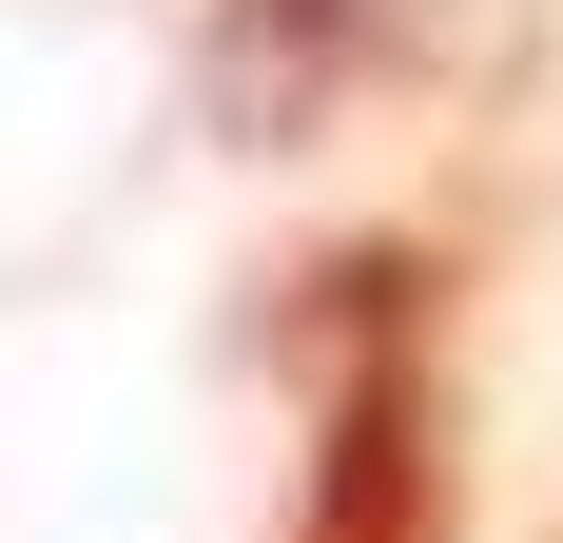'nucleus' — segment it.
<instances>
[{
  "label": "nucleus",
  "instance_id": "nucleus-2",
  "mask_svg": "<svg viewBox=\"0 0 563 543\" xmlns=\"http://www.w3.org/2000/svg\"><path fill=\"white\" fill-rule=\"evenodd\" d=\"M389 40H408V0H214L195 78H214L233 136H311V117H350L389 78Z\"/></svg>",
  "mask_w": 563,
  "mask_h": 543
},
{
  "label": "nucleus",
  "instance_id": "nucleus-1",
  "mask_svg": "<svg viewBox=\"0 0 563 543\" xmlns=\"http://www.w3.org/2000/svg\"><path fill=\"white\" fill-rule=\"evenodd\" d=\"M331 330H311V486H291V543H448V446H428V272L350 253L311 272Z\"/></svg>",
  "mask_w": 563,
  "mask_h": 543
}]
</instances>
